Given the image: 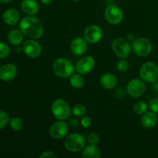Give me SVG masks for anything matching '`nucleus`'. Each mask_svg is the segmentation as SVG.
Returning a JSON list of instances; mask_svg holds the SVG:
<instances>
[{"label": "nucleus", "mask_w": 158, "mask_h": 158, "mask_svg": "<svg viewBox=\"0 0 158 158\" xmlns=\"http://www.w3.org/2000/svg\"><path fill=\"white\" fill-rule=\"evenodd\" d=\"M148 104L144 101H137L134 106V112L137 115H143L147 112Z\"/></svg>", "instance_id": "nucleus-24"}, {"label": "nucleus", "mask_w": 158, "mask_h": 158, "mask_svg": "<svg viewBox=\"0 0 158 158\" xmlns=\"http://www.w3.org/2000/svg\"><path fill=\"white\" fill-rule=\"evenodd\" d=\"M73 2H80L81 0H73Z\"/></svg>", "instance_id": "nucleus-36"}, {"label": "nucleus", "mask_w": 158, "mask_h": 158, "mask_svg": "<svg viewBox=\"0 0 158 158\" xmlns=\"http://www.w3.org/2000/svg\"><path fill=\"white\" fill-rule=\"evenodd\" d=\"M104 16L106 21L113 25L120 24L123 19V13L121 9L115 5H109L106 8Z\"/></svg>", "instance_id": "nucleus-8"}, {"label": "nucleus", "mask_w": 158, "mask_h": 158, "mask_svg": "<svg viewBox=\"0 0 158 158\" xmlns=\"http://www.w3.org/2000/svg\"><path fill=\"white\" fill-rule=\"evenodd\" d=\"M87 41L81 37H77L70 44V50L75 56H81L84 54L87 50Z\"/></svg>", "instance_id": "nucleus-14"}, {"label": "nucleus", "mask_w": 158, "mask_h": 158, "mask_svg": "<svg viewBox=\"0 0 158 158\" xmlns=\"http://www.w3.org/2000/svg\"><path fill=\"white\" fill-rule=\"evenodd\" d=\"M16 66L12 63H7L0 68V80L3 81L12 80L17 75Z\"/></svg>", "instance_id": "nucleus-15"}, {"label": "nucleus", "mask_w": 158, "mask_h": 158, "mask_svg": "<svg viewBox=\"0 0 158 158\" xmlns=\"http://www.w3.org/2000/svg\"><path fill=\"white\" fill-rule=\"evenodd\" d=\"M139 75L144 82L154 83L158 79L157 66L153 62H147L140 66Z\"/></svg>", "instance_id": "nucleus-5"}, {"label": "nucleus", "mask_w": 158, "mask_h": 158, "mask_svg": "<svg viewBox=\"0 0 158 158\" xmlns=\"http://www.w3.org/2000/svg\"><path fill=\"white\" fill-rule=\"evenodd\" d=\"M69 131V126L66 122L63 120L55 122L52 123L49 129L50 136L55 140H60L63 138Z\"/></svg>", "instance_id": "nucleus-12"}, {"label": "nucleus", "mask_w": 158, "mask_h": 158, "mask_svg": "<svg viewBox=\"0 0 158 158\" xmlns=\"http://www.w3.org/2000/svg\"><path fill=\"white\" fill-rule=\"evenodd\" d=\"M127 90L132 97H140L146 90V84L142 79H134L128 83Z\"/></svg>", "instance_id": "nucleus-9"}, {"label": "nucleus", "mask_w": 158, "mask_h": 158, "mask_svg": "<svg viewBox=\"0 0 158 158\" xmlns=\"http://www.w3.org/2000/svg\"><path fill=\"white\" fill-rule=\"evenodd\" d=\"M12 0H0V2L1 3H8V2H12Z\"/></svg>", "instance_id": "nucleus-35"}, {"label": "nucleus", "mask_w": 158, "mask_h": 158, "mask_svg": "<svg viewBox=\"0 0 158 158\" xmlns=\"http://www.w3.org/2000/svg\"><path fill=\"white\" fill-rule=\"evenodd\" d=\"M20 18L19 13L15 9H9L6 10L3 13V21L8 25L13 26L19 22Z\"/></svg>", "instance_id": "nucleus-19"}, {"label": "nucleus", "mask_w": 158, "mask_h": 158, "mask_svg": "<svg viewBox=\"0 0 158 158\" xmlns=\"http://www.w3.org/2000/svg\"><path fill=\"white\" fill-rule=\"evenodd\" d=\"M132 49L138 56L144 57L149 55L153 49L152 43L146 38H138L134 40Z\"/></svg>", "instance_id": "nucleus-7"}, {"label": "nucleus", "mask_w": 158, "mask_h": 158, "mask_svg": "<svg viewBox=\"0 0 158 158\" xmlns=\"http://www.w3.org/2000/svg\"><path fill=\"white\" fill-rule=\"evenodd\" d=\"M23 51L30 58H37L42 53V46L38 42L32 39L25 42L23 46Z\"/></svg>", "instance_id": "nucleus-11"}, {"label": "nucleus", "mask_w": 158, "mask_h": 158, "mask_svg": "<svg viewBox=\"0 0 158 158\" xmlns=\"http://www.w3.org/2000/svg\"><path fill=\"white\" fill-rule=\"evenodd\" d=\"M148 106L151 111L158 114V97L151 99L148 103Z\"/></svg>", "instance_id": "nucleus-29"}, {"label": "nucleus", "mask_w": 158, "mask_h": 158, "mask_svg": "<svg viewBox=\"0 0 158 158\" xmlns=\"http://www.w3.org/2000/svg\"><path fill=\"white\" fill-rule=\"evenodd\" d=\"M86 108L84 105L81 104V103H77L75 106L73 107L72 113L76 117H79V118H82L83 117L86 116Z\"/></svg>", "instance_id": "nucleus-23"}, {"label": "nucleus", "mask_w": 158, "mask_h": 158, "mask_svg": "<svg viewBox=\"0 0 158 158\" xmlns=\"http://www.w3.org/2000/svg\"><path fill=\"white\" fill-rule=\"evenodd\" d=\"M69 123H70L71 126L77 127V125L79 124V122L77 119H72V120H70V121H69Z\"/></svg>", "instance_id": "nucleus-33"}, {"label": "nucleus", "mask_w": 158, "mask_h": 158, "mask_svg": "<svg viewBox=\"0 0 158 158\" xmlns=\"http://www.w3.org/2000/svg\"><path fill=\"white\" fill-rule=\"evenodd\" d=\"M23 35L24 34L22 32V31L17 30V29H13L10 31L8 35V40L9 43L14 46H19L23 42Z\"/></svg>", "instance_id": "nucleus-21"}, {"label": "nucleus", "mask_w": 158, "mask_h": 158, "mask_svg": "<svg viewBox=\"0 0 158 158\" xmlns=\"http://www.w3.org/2000/svg\"><path fill=\"white\" fill-rule=\"evenodd\" d=\"M100 83L104 89H112L117 86V79L114 74L104 73L100 77Z\"/></svg>", "instance_id": "nucleus-17"}, {"label": "nucleus", "mask_w": 158, "mask_h": 158, "mask_svg": "<svg viewBox=\"0 0 158 158\" xmlns=\"http://www.w3.org/2000/svg\"><path fill=\"white\" fill-rule=\"evenodd\" d=\"M53 72L60 78L70 77L73 74L75 68L72 62L66 58H59L55 60L52 66Z\"/></svg>", "instance_id": "nucleus-2"}, {"label": "nucleus", "mask_w": 158, "mask_h": 158, "mask_svg": "<svg viewBox=\"0 0 158 158\" xmlns=\"http://www.w3.org/2000/svg\"><path fill=\"white\" fill-rule=\"evenodd\" d=\"M87 140L89 143H91V144H97V143L100 141V137H99V135L97 133H91V134L88 136Z\"/></svg>", "instance_id": "nucleus-30"}, {"label": "nucleus", "mask_w": 158, "mask_h": 158, "mask_svg": "<svg viewBox=\"0 0 158 158\" xmlns=\"http://www.w3.org/2000/svg\"><path fill=\"white\" fill-rule=\"evenodd\" d=\"M9 121V117L7 113L4 111H0V130L3 129Z\"/></svg>", "instance_id": "nucleus-28"}, {"label": "nucleus", "mask_w": 158, "mask_h": 158, "mask_svg": "<svg viewBox=\"0 0 158 158\" xmlns=\"http://www.w3.org/2000/svg\"><path fill=\"white\" fill-rule=\"evenodd\" d=\"M69 83L73 87L76 89H80L84 85V79L81 74H73L69 78Z\"/></svg>", "instance_id": "nucleus-22"}, {"label": "nucleus", "mask_w": 158, "mask_h": 158, "mask_svg": "<svg viewBox=\"0 0 158 158\" xmlns=\"http://www.w3.org/2000/svg\"><path fill=\"white\" fill-rule=\"evenodd\" d=\"M10 52V49L9 46L4 43L0 42V59H4L9 56Z\"/></svg>", "instance_id": "nucleus-27"}, {"label": "nucleus", "mask_w": 158, "mask_h": 158, "mask_svg": "<svg viewBox=\"0 0 158 158\" xmlns=\"http://www.w3.org/2000/svg\"><path fill=\"white\" fill-rule=\"evenodd\" d=\"M85 138L78 133L69 134L64 140L65 148L69 152H79L85 148Z\"/></svg>", "instance_id": "nucleus-3"}, {"label": "nucleus", "mask_w": 158, "mask_h": 158, "mask_svg": "<svg viewBox=\"0 0 158 158\" xmlns=\"http://www.w3.org/2000/svg\"><path fill=\"white\" fill-rule=\"evenodd\" d=\"M51 110L54 117L59 120H65L69 117L71 109L67 102L62 99H56L51 106Z\"/></svg>", "instance_id": "nucleus-4"}, {"label": "nucleus", "mask_w": 158, "mask_h": 158, "mask_svg": "<svg viewBox=\"0 0 158 158\" xmlns=\"http://www.w3.org/2000/svg\"><path fill=\"white\" fill-rule=\"evenodd\" d=\"M40 158H57V155L52 151H45L40 155Z\"/></svg>", "instance_id": "nucleus-32"}, {"label": "nucleus", "mask_w": 158, "mask_h": 158, "mask_svg": "<svg viewBox=\"0 0 158 158\" xmlns=\"http://www.w3.org/2000/svg\"><path fill=\"white\" fill-rule=\"evenodd\" d=\"M91 124H92V120L89 117L84 116V117H82L81 125L83 127L89 128L91 126Z\"/></svg>", "instance_id": "nucleus-31"}, {"label": "nucleus", "mask_w": 158, "mask_h": 158, "mask_svg": "<svg viewBox=\"0 0 158 158\" xmlns=\"http://www.w3.org/2000/svg\"><path fill=\"white\" fill-rule=\"evenodd\" d=\"M9 124H10V127L13 131H20L23 127V120L19 117H14V118L11 119L9 121Z\"/></svg>", "instance_id": "nucleus-25"}, {"label": "nucleus", "mask_w": 158, "mask_h": 158, "mask_svg": "<svg viewBox=\"0 0 158 158\" xmlns=\"http://www.w3.org/2000/svg\"><path fill=\"white\" fill-rule=\"evenodd\" d=\"M157 123V117L153 111L146 112L141 118V124L146 129H152Z\"/></svg>", "instance_id": "nucleus-18"}, {"label": "nucleus", "mask_w": 158, "mask_h": 158, "mask_svg": "<svg viewBox=\"0 0 158 158\" xmlns=\"http://www.w3.org/2000/svg\"><path fill=\"white\" fill-rule=\"evenodd\" d=\"M95 66V60L90 56H86L80 59L76 64V70L81 75L89 73Z\"/></svg>", "instance_id": "nucleus-13"}, {"label": "nucleus", "mask_w": 158, "mask_h": 158, "mask_svg": "<svg viewBox=\"0 0 158 158\" xmlns=\"http://www.w3.org/2000/svg\"><path fill=\"white\" fill-rule=\"evenodd\" d=\"M83 36L88 43L94 44L100 41L103 37V31L100 26L97 25H91L84 30Z\"/></svg>", "instance_id": "nucleus-10"}, {"label": "nucleus", "mask_w": 158, "mask_h": 158, "mask_svg": "<svg viewBox=\"0 0 158 158\" xmlns=\"http://www.w3.org/2000/svg\"><path fill=\"white\" fill-rule=\"evenodd\" d=\"M117 69L119 72L125 73L129 69V63L126 59H120L117 63Z\"/></svg>", "instance_id": "nucleus-26"}, {"label": "nucleus", "mask_w": 158, "mask_h": 158, "mask_svg": "<svg viewBox=\"0 0 158 158\" xmlns=\"http://www.w3.org/2000/svg\"><path fill=\"white\" fill-rule=\"evenodd\" d=\"M40 1L45 6H49V5H50L52 3V0H40Z\"/></svg>", "instance_id": "nucleus-34"}, {"label": "nucleus", "mask_w": 158, "mask_h": 158, "mask_svg": "<svg viewBox=\"0 0 158 158\" xmlns=\"http://www.w3.org/2000/svg\"><path fill=\"white\" fill-rule=\"evenodd\" d=\"M112 49L116 56L120 59H127L130 56L132 49L129 42L123 38H116L113 40Z\"/></svg>", "instance_id": "nucleus-6"}, {"label": "nucleus", "mask_w": 158, "mask_h": 158, "mask_svg": "<svg viewBox=\"0 0 158 158\" xmlns=\"http://www.w3.org/2000/svg\"><path fill=\"white\" fill-rule=\"evenodd\" d=\"M21 9L26 15L34 16L40 11V6L35 0H23L22 2Z\"/></svg>", "instance_id": "nucleus-16"}, {"label": "nucleus", "mask_w": 158, "mask_h": 158, "mask_svg": "<svg viewBox=\"0 0 158 158\" xmlns=\"http://www.w3.org/2000/svg\"><path fill=\"white\" fill-rule=\"evenodd\" d=\"M82 157L83 158H100V149L96 146V144H91L90 143L83 149Z\"/></svg>", "instance_id": "nucleus-20"}, {"label": "nucleus", "mask_w": 158, "mask_h": 158, "mask_svg": "<svg viewBox=\"0 0 158 158\" xmlns=\"http://www.w3.org/2000/svg\"><path fill=\"white\" fill-rule=\"evenodd\" d=\"M19 28L26 36L33 40H38L43 35V26L40 20L35 17L29 15L21 20Z\"/></svg>", "instance_id": "nucleus-1"}]
</instances>
